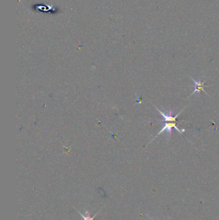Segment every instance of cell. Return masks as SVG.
<instances>
[{"mask_svg":"<svg viewBox=\"0 0 219 220\" xmlns=\"http://www.w3.org/2000/svg\"><path fill=\"white\" fill-rule=\"evenodd\" d=\"M176 122H170V123H168V122H166L165 124H164V126L163 128L161 129V130L160 131L159 133L158 134L157 136H158V135H159L160 134L163 133V132H166V134L168 135V137H170V135L172 134V128H175L178 132H179L180 133H183V132H185V130H183V131H181L178 128V126H176Z\"/></svg>","mask_w":219,"mask_h":220,"instance_id":"1","label":"cell"},{"mask_svg":"<svg viewBox=\"0 0 219 220\" xmlns=\"http://www.w3.org/2000/svg\"><path fill=\"white\" fill-rule=\"evenodd\" d=\"M190 78H191V79H192V81L193 82H194V86H192V87H193V88H195L194 91H193L192 93V95H191L190 96H192L193 94H194L195 93H196V92L200 93L201 91H203V92H204L205 94L208 95L207 93H206V92L204 91V88L207 86H205L204 84V82H206V81H203V82H201V80H199V81H195V80L193 79V78H192L191 77H190Z\"/></svg>","mask_w":219,"mask_h":220,"instance_id":"2","label":"cell"},{"mask_svg":"<svg viewBox=\"0 0 219 220\" xmlns=\"http://www.w3.org/2000/svg\"><path fill=\"white\" fill-rule=\"evenodd\" d=\"M150 219H152V220H154V219H152V218H150Z\"/></svg>","mask_w":219,"mask_h":220,"instance_id":"3","label":"cell"}]
</instances>
